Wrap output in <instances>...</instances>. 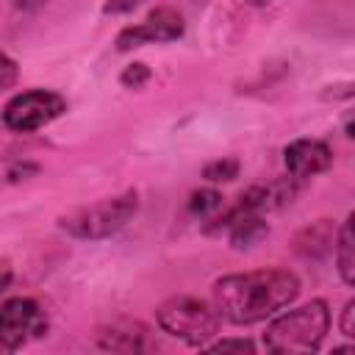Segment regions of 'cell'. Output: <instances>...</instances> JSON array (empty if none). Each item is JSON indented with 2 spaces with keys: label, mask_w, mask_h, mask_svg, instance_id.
Segmentation results:
<instances>
[{
  "label": "cell",
  "mask_w": 355,
  "mask_h": 355,
  "mask_svg": "<svg viewBox=\"0 0 355 355\" xmlns=\"http://www.w3.org/2000/svg\"><path fill=\"white\" fill-rule=\"evenodd\" d=\"M150 78H153V72H150V67L144 61H133L119 72V83L125 89H141V86L150 83Z\"/></svg>",
  "instance_id": "obj_14"
},
{
  "label": "cell",
  "mask_w": 355,
  "mask_h": 355,
  "mask_svg": "<svg viewBox=\"0 0 355 355\" xmlns=\"http://www.w3.org/2000/svg\"><path fill=\"white\" fill-rule=\"evenodd\" d=\"M186 33V22H183V14L169 8V6H161L155 11H150L141 22L136 25H128L116 33V50L119 53H128V50H136V47H144V44H166V42H178L180 36Z\"/></svg>",
  "instance_id": "obj_7"
},
{
  "label": "cell",
  "mask_w": 355,
  "mask_h": 355,
  "mask_svg": "<svg viewBox=\"0 0 355 355\" xmlns=\"http://www.w3.org/2000/svg\"><path fill=\"white\" fill-rule=\"evenodd\" d=\"M136 211H139V191L128 189L122 194L103 197L97 202H89V205L69 211L67 216L58 219V225H61V230H67L75 239L100 241V239L119 233L136 216Z\"/></svg>",
  "instance_id": "obj_3"
},
{
  "label": "cell",
  "mask_w": 355,
  "mask_h": 355,
  "mask_svg": "<svg viewBox=\"0 0 355 355\" xmlns=\"http://www.w3.org/2000/svg\"><path fill=\"white\" fill-rule=\"evenodd\" d=\"M67 111V100L53 89H25L3 105V125L17 133H33Z\"/></svg>",
  "instance_id": "obj_5"
},
{
  "label": "cell",
  "mask_w": 355,
  "mask_h": 355,
  "mask_svg": "<svg viewBox=\"0 0 355 355\" xmlns=\"http://www.w3.org/2000/svg\"><path fill=\"white\" fill-rule=\"evenodd\" d=\"M300 297V277L283 266L225 275L211 288V305L230 324H258Z\"/></svg>",
  "instance_id": "obj_1"
},
{
  "label": "cell",
  "mask_w": 355,
  "mask_h": 355,
  "mask_svg": "<svg viewBox=\"0 0 355 355\" xmlns=\"http://www.w3.org/2000/svg\"><path fill=\"white\" fill-rule=\"evenodd\" d=\"M141 0H105L103 3V14H128L139 6Z\"/></svg>",
  "instance_id": "obj_18"
},
{
  "label": "cell",
  "mask_w": 355,
  "mask_h": 355,
  "mask_svg": "<svg viewBox=\"0 0 355 355\" xmlns=\"http://www.w3.org/2000/svg\"><path fill=\"white\" fill-rule=\"evenodd\" d=\"M283 161L288 169V178L308 180L313 175H322L333 164V150L322 139H294L283 150Z\"/></svg>",
  "instance_id": "obj_8"
},
{
  "label": "cell",
  "mask_w": 355,
  "mask_h": 355,
  "mask_svg": "<svg viewBox=\"0 0 355 355\" xmlns=\"http://www.w3.org/2000/svg\"><path fill=\"white\" fill-rule=\"evenodd\" d=\"M47 333V316L31 297H11L0 302V347L19 349L28 338Z\"/></svg>",
  "instance_id": "obj_6"
},
{
  "label": "cell",
  "mask_w": 355,
  "mask_h": 355,
  "mask_svg": "<svg viewBox=\"0 0 355 355\" xmlns=\"http://www.w3.org/2000/svg\"><path fill=\"white\" fill-rule=\"evenodd\" d=\"M202 349L208 352H255V344L250 338H222V341H208Z\"/></svg>",
  "instance_id": "obj_15"
},
{
  "label": "cell",
  "mask_w": 355,
  "mask_h": 355,
  "mask_svg": "<svg viewBox=\"0 0 355 355\" xmlns=\"http://www.w3.org/2000/svg\"><path fill=\"white\" fill-rule=\"evenodd\" d=\"M330 330V311L324 300H311L286 313H275L266 324L261 341L277 355H305L316 352Z\"/></svg>",
  "instance_id": "obj_2"
},
{
  "label": "cell",
  "mask_w": 355,
  "mask_h": 355,
  "mask_svg": "<svg viewBox=\"0 0 355 355\" xmlns=\"http://www.w3.org/2000/svg\"><path fill=\"white\" fill-rule=\"evenodd\" d=\"M47 0H11V6L14 8H19V11H36L39 6H44Z\"/></svg>",
  "instance_id": "obj_20"
},
{
  "label": "cell",
  "mask_w": 355,
  "mask_h": 355,
  "mask_svg": "<svg viewBox=\"0 0 355 355\" xmlns=\"http://www.w3.org/2000/svg\"><path fill=\"white\" fill-rule=\"evenodd\" d=\"M352 222L355 214H347L341 222L336 239H333V255H336V269L344 286H355V236H352Z\"/></svg>",
  "instance_id": "obj_10"
},
{
  "label": "cell",
  "mask_w": 355,
  "mask_h": 355,
  "mask_svg": "<svg viewBox=\"0 0 355 355\" xmlns=\"http://www.w3.org/2000/svg\"><path fill=\"white\" fill-rule=\"evenodd\" d=\"M338 333L344 338H355V300H347L344 308H341V316H338Z\"/></svg>",
  "instance_id": "obj_17"
},
{
  "label": "cell",
  "mask_w": 355,
  "mask_h": 355,
  "mask_svg": "<svg viewBox=\"0 0 355 355\" xmlns=\"http://www.w3.org/2000/svg\"><path fill=\"white\" fill-rule=\"evenodd\" d=\"M17 78H19L17 61H14L8 53L0 50V92H8V89L17 83Z\"/></svg>",
  "instance_id": "obj_16"
},
{
  "label": "cell",
  "mask_w": 355,
  "mask_h": 355,
  "mask_svg": "<svg viewBox=\"0 0 355 355\" xmlns=\"http://www.w3.org/2000/svg\"><path fill=\"white\" fill-rule=\"evenodd\" d=\"M239 169H241V166H239L236 158H216V161L205 164L202 178H205L208 183H230V180L239 178Z\"/></svg>",
  "instance_id": "obj_13"
},
{
  "label": "cell",
  "mask_w": 355,
  "mask_h": 355,
  "mask_svg": "<svg viewBox=\"0 0 355 355\" xmlns=\"http://www.w3.org/2000/svg\"><path fill=\"white\" fill-rule=\"evenodd\" d=\"M97 347L111 349V352H136V349H141V333L105 327V330H97Z\"/></svg>",
  "instance_id": "obj_11"
},
{
  "label": "cell",
  "mask_w": 355,
  "mask_h": 355,
  "mask_svg": "<svg viewBox=\"0 0 355 355\" xmlns=\"http://www.w3.org/2000/svg\"><path fill=\"white\" fill-rule=\"evenodd\" d=\"M222 208H225L222 194L214 191V189H197V191L189 194V211H191L194 216L205 219V222H211Z\"/></svg>",
  "instance_id": "obj_12"
},
{
  "label": "cell",
  "mask_w": 355,
  "mask_h": 355,
  "mask_svg": "<svg viewBox=\"0 0 355 355\" xmlns=\"http://www.w3.org/2000/svg\"><path fill=\"white\" fill-rule=\"evenodd\" d=\"M11 280H14V266L8 258H0V294L11 286Z\"/></svg>",
  "instance_id": "obj_19"
},
{
  "label": "cell",
  "mask_w": 355,
  "mask_h": 355,
  "mask_svg": "<svg viewBox=\"0 0 355 355\" xmlns=\"http://www.w3.org/2000/svg\"><path fill=\"white\" fill-rule=\"evenodd\" d=\"M333 239H336L333 222L330 219H316L294 236L291 250L305 261H322L324 255L333 252Z\"/></svg>",
  "instance_id": "obj_9"
},
{
  "label": "cell",
  "mask_w": 355,
  "mask_h": 355,
  "mask_svg": "<svg viewBox=\"0 0 355 355\" xmlns=\"http://www.w3.org/2000/svg\"><path fill=\"white\" fill-rule=\"evenodd\" d=\"M158 327L186 341L189 347H205L219 333V313L211 302L191 297V294H172L155 308Z\"/></svg>",
  "instance_id": "obj_4"
}]
</instances>
